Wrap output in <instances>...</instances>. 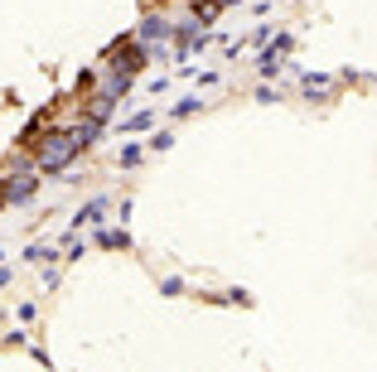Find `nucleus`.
Segmentation results:
<instances>
[{
    "instance_id": "1",
    "label": "nucleus",
    "mask_w": 377,
    "mask_h": 372,
    "mask_svg": "<svg viewBox=\"0 0 377 372\" xmlns=\"http://www.w3.org/2000/svg\"><path fill=\"white\" fill-rule=\"evenodd\" d=\"M102 213H107V198H92V203H87V208L78 213V222H97Z\"/></svg>"
},
{
    "instance_id": "2",
    "label": "nucleus",
    "mask_w": 377,
    "mask_h": 372,
    "mask_svg": "<svg viewBox=\"0 0 377 372\" xmlns=\"http://www.w3.org/2000/svg\"><path fill=\"white\" fill-rule=\"evenodd\" d=\"M145 126H150V111H140V116H131V121H126V131H145Z\"/></svg>"
},
{
    "instance_id": "3",
    "label": "nucleus",
    "mask_w": 377,
    "mask_h": 372,
    "mask_svg": "<svg viewBox=\"0 0 377 372\" xmlns=\"http://www.w3.org/2000/svg\"><path fill=\"white\" fill-rule=\"evenodd\" d=\"M5 281H10V271H0V286H5Z\"/></svg>"
}]
</instances>
